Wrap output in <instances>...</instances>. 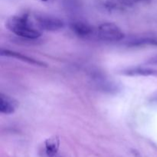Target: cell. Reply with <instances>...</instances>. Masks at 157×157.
Segmentation results:
<instances>
[{
	"instance_id": "cell-10",
	"label": "cell",
	"mask_w": 157,
	"mask_h": 157,
	"mask_svg": "<svg viewBox=\"0 0 157 157\" xmlns=\"http://www.w3.org/2000/svg\"><path fill=\"white\" fill-rule=\"evenodd\" d=\"M46 154L49 157H53L57 154L59 149L60 140L58 136H52L45 140Z\"/></svg>"
},
{
	"instance_id": "cell-6",
	"label": "cell",
	"mask_w": 157,
	"mask_h": 157,
	"mask_svg": "<svg viewBox=\"0 0 157 157\" xmlns=\"http://www.w3.org/2000/svg\"><path fill=\"white\" fill-rule=\"evenodd\" d=\"M0 55L1 56L5 57H9V58H16V59L20 60L21 61L28 63L29 64H32L35 66H38V67H47V64L43 61H39V60L35 59L31 57L26 56V55H22V54L19 53V52H14V51L8 50V49H1L0 52Z\"/></svg>"
},
{
	"instance_id": "cell-4",
	"label": "cell",
	"mask_w": 157,
	"mask_h": 157,
	"mask_svg": "<svg viewBox=\"0 0 157 157\" xmlns=\"http://www.w3.org/2000/svg\"><path fill=\"white\" fill-rule=\"evenodd\" d=\"M70 28L72 32L80 38H88L96 35V30L89 23L81 20H75L70 23Z\"/></svg>"
},
{
	"instance_id": "cell-3",
	"label": "cell",
	"mask_w": 157,
	"mask_h": 157,
	"mask_svg": "<svg viewBox=\"0 0 157 157\" xmlns=\"http://www.w3.org/2000/svg\"><path fill=\"white\" fill-rule=\"evenodd\" d=\"M35 25L39 29L48 32H57L64 27L62 20L51 15L38 14L35 16Z\"/></svg>"
},
{
	"instance_id": "cell-8",
	"label": "cell",
	"mask_w": 157,
	"mask_h": 157,
	"mask_svg": "<svg viewBox=\"0 0 157 157\" xmlns=\"http://www.w3.org/2000/svg\"><path fill=\"white\" fill-rule=\"evenodd\" d=\"M18 107V102L14 98L0 94V112L3 114L9 115L13 113Z\"/></svg>"
},
{
	"instance_id": "cell-12",
	"label": "cell",
	"mask_w": 157,
	"mask_h": 157,
	"mask_svg": "<svg viewBox=\"0 0 157 157\" xmlns=\"http://www.w3.org/2000/svg\"><path fill=\"white\" fill-rule=\"evenodd\" d=\"M153 62H156L157 63V57L154 58V60H153Z\"/></svg>"
},
{
	"instance_id": "cell-13",
	"label": "cell",
	"mask_w": 157,
	"mask_h": 157,
	"mask_svg": "<svg viewBox=\"0 0 157 157\" xmlns=\"http://www.w3.org/2000/svg\"><path fill=\"white\" fill-rule=\"evenodd\" d=\"M41 1H43V2H46V1H48V0H41Z\"/></svg>"
},
{
	"instance_id": "cell-7",
	"label": "cell",
	"mask_w": 157,
	"mask_h": 157,
	"mask_svg": "<svg viewBox=\"0 0 157 157\" xmlns=\"http://www.w3.org/2000/svg\"><path fill=\"white\" fill-rule=\"evenodd\" d=\"M121 75L126 76H143V77H157V70L151 67H133L124 69L121 71Z\"/></svg>"
},
{
	"instance_id": "cell-1",
	"label": "cell",
	"mask_w": 157,
	"mask_h": 157,
	"mask_svg": "<svg viewBox=\"0 0 157 157\" xmlns=\"http://www.w3.org/2000/svg\"><path fill=\"white\" fill-rule=\"evenodd\" d=\"M6 27L12 33L24 39L35 40L41 35L39 29L30 21L27 13L10 17L6 21Z\"/></svg>"
},
{
	"instance_id": "cell-2",
	"label": "cell",
	"mask_w": 157,
	"mask_h": 157,
	"mask_svg": "<svg viewBox=\"0 0 157 157\" xmlns=\"http://www.w3.org/2000/svg\"><path fill=\"white\" fill-rule=\"evenodd\" d=\"M96 36L104 41H119L124 38L125 35L121 28L112 22H104L96 29Z\"/></svg>"
},
{
	"instance_id": "cell-5",
	"label": "cell",
	"mask_w": 157,
	"mask_h": 157,
	"mask_svg": "<svg viewBox=\"0 0 157 157\" xmlns=\"http://www.w3.org/2000/svg\"><path fill=\"white\" fill-rule=\"evenodd\" d=\"M92 79L94 81V84L98 87V89L101 90V91L113 94L117 93L120 90V87L117 85V84L108 80L104 75H100V74H95Z\"/></svg>"
},
{
	"instance_id": "cell-11",
	"label": "cell",
	"mask_w": 157,
	"mask_h": 157,
	"mask_svg": "<svg viewBox=\"0 0 157 157\" xmlns=\"http://www.w3.org/2000/svg\"><path fill=\"white\" fill-rule=\"evenodd\" d=\"M147 1V0H107V4L110 7L113 9H124L131 7L139 2Z\"/></svg>"
},
{
	"instance_id": "cell-9",
	"label": "cell",
	"mask_w": 157,
	"mask_h": 157,
	"mask_svg": "<svg viewBox=\"0 0 157 157\" xmlns=\"http://www.w3.org/2000/svg\"><path fill=\"white\" fill-rule=\"evenodd\" d=\"M127 47H143V46H157L156 36H142L132 38L126 42Z\"/></svg>"
}]
</instances>
